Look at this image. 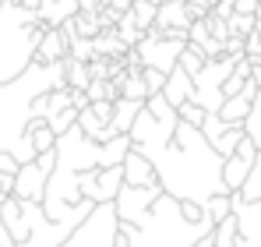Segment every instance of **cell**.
I'll return each mask as SVG.
<instances>
[{"mask_svg": "<svg viewBox=\"0 0 261 247\" xmlns=\"http://www.w3.org/2000/svg\"><path fill=\"white\" fill-rule=\"evenodd\" d=\"M127 138L130 149L152 163L163 194L176 202H198V205H205L212 194H229L222 184V159L201 138L198 127L180 120L163 124L141 106Z\"/></svg>", "mask_w": 261, "mask_h": 247, "instance_id": "obj_1", "label": "cell"}, {"mask_svg": "<svg viewBox=\"0 0 261 247\" xmlns=\"http://www.w3.org/2000/svg\"><path fill=\"white\" fill-rule=\"evenodd\" d=\"M67 88V60L60 64H36L25 67L14 82L0 85V152H7L14 163H32V141H29V124H32V103L46 95Z\"/></svg>", "mask_w": 261, "mask_h": 247, "instance_id": "obj_2", "label": "cell"}, {"mask_svg": "<svg viewBox=\"0 0 261 247\" xmlns=\"http://www.w3.org/2000/svg\"><path fill=\"white\" fill-rule=\"evenodd\" d=\"M212 230L216 226L208 219L187 223L180 215V202L170 194H159L155 205L148 208V215L141 219V226H120V237L127 247H194Z\"/></svg>", "mask_w": 261, "mask_h": 247, "instance_id": "obj_3", "label": "cell"}, {"mask_svg": "<svg viewBox=\"0 0 261 247\" xmlns=\"http://www.w3.org/2000/svg\"><path fill=\"white\" fill-rule=\"evenodd\" d=\"M43 32V21L32 11H25L18 4L0 7V85L14 82L25 67H32Z\"/></svg>", "mask_w": 261, "mask_h": 247, "instance_id": "obj_4", "label": "cell"}, {"mask_svg": "<svg viewBox=\"0 0 261 247\" xmlns=\"http://www.w3.org/2000/svg\"><path fill=\"white\" fill-rule=\"evenodd\" d=\"M120 237V223H117V212H113V202L106 205H95L85 219L64 237L60 247H113Z\"/></svg>", "mask_w": 261, "mask_h": 247, "instance_id": "obj_5", "label": "cell"}, {"mask_svg": "<svg viewBox=\"0 0 261 247\" xmlns=\"http://www.w3.org/2000/svg\"><path fill=\"white\" fill-rule=\"evenodd\" d=\"M237 60H240V57H226V53L216 57V60H205V67L191 78V82H194V99H191V103H198L205 113H219V106L226 103L222 82L233 75Z\"/></svg>", "mask_w": 261, "mask_h": 247, "instance_id": "obj_6", "label": "cell"}, {"mask_svg": "<svg viewBox=\"0 0 261 247\" xmlns=\"http://www.w3.org/2000/svg\"><path fill=\"white\" fill-rule=\"evenodd\" d=\"M21 212L29 219V237L14 247H60L64 237L74 230L71 223H49L43 215V205L39 202H21Z\"/></svg>", "mask_w": 261, "mask_h": 247, "instance_id": "obj_7", "label": "cell"}, {"mask_svg": "<svg viewBox=\"0 0 261 247\" xmlns=\"http://www.w3.org/2000/svg\"><path fill=\"white\" fill-rule=\"evenodd\" d=\"M163 194L159 184H148V187H120L117 198H113V212H117V223L120 226H141V219L148 215V208L155 205V198Z\"/></svg>", "mask_w": 261, "mask_h": 247, "instance_id": "obj_8", "label": "cell"}, {"mask_svg": "<svg viewBox=\"0 0 261 247\" xmlns=\"http://www.w3.org/2000/svg\"><path fill=\"white\" fill-rule=\"evenodd\" d=\"M254 159H258V149H254V141L244 134V141L233 149V156H226V159H222V184H226V191H229V194H237V191H240V184H244V177L251 173Z\"/></svg>", "mask_w": 261, "mask_h": 247, "instance_id": "obj_9", "label": "cell"}, {"mask_svg": "<svg viewBox=\"0 0 261 247\" xmlns=\"http://www.w3.org/2000/svg\"><path fill=\"white\" fill-rule=\"evenodd\" d=\"M233 219H237L233 247H261V202H240L233 194Z\"/></svg>", "mask_w": 261, "mask_h": 247, "instance_id": "obj_10", "label": "cell"}, {"mask_svg": "<svg viewBox=\"0 0 261 247\" xmlns=\"http://www.w3.org/2000/svg\"><path fill=\"white\" fill-rule=\"evenodd\" d=\"M46 180H49V169L36 163H21L18 173H14V184H11V194L18 202H43V191H46Z\"/></svg>", "mask_w": 261, "mask_h": 247, "instance_id": "obj_11", "label": "cell"}, {"mask_svg": "<svg viewBox=\"0 0 261 247\" xmlns=\"http://www.w3.org/2000/svg\"><path fill=\"white\" fill-rule=\"evenodd\" d=\"M194 21V11L184 0H166L155 7V29L159 32H187Z\"/></svg>", "mask_w": 261, "mask_h": 247, "instance_id": "obj_12", "label": "cell"}, {"mask_svg": "<svg viewBox=\"0 0 261 247\" xmlns=\"http://www.w3.org/2000/svg\"><path fill=\"white\" fill-rule=\"evenodd\" d=\"M71 53V32L67 29H46L36 46V64H60Z\"/></svg>", "mask_w": 261, "mask_h": 247, "instance_id": "obj_13", "label": "cell"}, {"mask_svg": "<svg viewBox=\"0 0 261 247\" xmlns=\"http://www.w3.org/2000/svg\"><path fill=\"white\" fill-rule=\"evenodd\" d=\"M120 169H124V184H127V187H148V184H159V180H155L152 163H148L141 152H134V149L124 156Z\"/></svg>", "mask_w": 261, "mask_h": 247, "instance_id": "obj_14", "label": "cell"}, {"mask_svg": "<svg viewBox=\"0 0 261 247\" xmlns=\"http://www.w3.org/2000/svg\"><path fill=\"white\" fill-rule=\"evenodd\" d=\"M163 99L170 103V106H184V103H191L194 99V82H191V75L176 64L173 71L166 75V85H163Z\"/></svg>", "mask_w": 261, "mask_h": 247, "instance_id": "obj_15", "label": "cell"}, {"mask_svg": "<svg viewBox=\"0 0 261 247\" xmlns=\"http://www.w3.org/2000/svg\"><path fill=\"white\" fill-rule=\"evenodd\" d=\"M74 14H82L74 0H43V7L36 11V18L43 21V29H64Z\"/></svg>", "mask_w": 261, "mask_h": 247, "instance_id": "obj_16", "label": "cell"}, {"mask_svg": "<svg viewBox=\"0 0 261 247\" xmlns=\"http://www.w3.org/2000/svg\"><path fill=\"white\" fill-rule=\"evenodd\" d=\"M124 187V169L120 166H106V169H95V205H106L117 198V191Z\"/></svg>", "mask_w": 261, "mask_h": 247, "instance_id": "obj_17", "label": "cell"}, {"mask_svg": "<svg viewBox=\"0 0 261 247\" xmlns=\"http://www.w3.org/2000/svg\"><path fill=\"white\" fill-rule=\"evenodd\" d=\"M141 106L145 103H134V99H113V117H110V124L117 127V134H127Z\"/></svg>", "mask_w": 261, "mask_h": 247, "instance_id": "obj_18", "label": "cell"}, {"mask_svg": "<svg viewBox=\"0 0 261 247\" xmlns=\"http://www.w3.org/2000/svg\"><path fill=\"white\" fill-rule=\"evenodd\" d=\"M29 141H32V152L39 156V152H53L57 134L49 131V124H46V120H32V124H29Z\"/></svg>", "mask_w": 261, "mask_h": 247, "instance_id": "obj_19", "label": "cell"}, {"mask_svg": "<svg viewBox=\"0 0 261 247\" xmlns=\"http://www.w3.org/2000/svg\"><path fill=\"white\" fill-rule=\"evenodd\" d=\"M240 141H244V127H240V124H226V131L212 141V149H216L219 159H226V156H233V149H237Z\"/></svg>", "mask_w": 261, "mask_h": 247, "instance_id": "obj_20", "label": "cell"}, {"mask_svg": "<svg viewBox=\"0 0 261 247\" xmlns=\"http://www.w3.org/2000/svg\"><path fill=\"white\" fill-rule=\"evenodd\" d=\"M237 198L240 202H261V152H258V159H254V166H251V173L244 177Z\"/></svg>", "mask_w": 261, "mask_h": 247, "instance_id": "obj_21", "label": "cell"}, {"mask_svg": "<svg viewBox=\"0 0 261 247\" xmlns=\"http://www.w3.org/2000/svg\"><path fill=\"white\" fill-rule=\"evenodd\" d=\"M201 208H205V219L216 226V223H222V219L233 212V194H212Z\"/></svg>", "mask_w": 261, "mask_h": 247, "instance_id": "obj_22", "label": "cell"}, {"mask_svg": "<svg viewBox=\"0 0 261 247\" xmlns=\"http://www.w3.org/2000/svg\"><path fill=\"white\" fill-rule=\"evenodd\" d=\"M88 82H92L88 64H82V60H71V57H67V88H71V92H85Z\"/></svg>", "mask_w": 261, "mask_h": 247, "instance_id": "obj_23", "label": "cell"}, {"mask_svg": "<svg viewBox=\"0 0 261 247\" xmlns=\"http://www.w3.org/2000/svg\"><path fill=\"white\" fill-rule=\"evenodd\" d=\"M145 110H148L155 120H163V124H176V120H180V117H176V110L166 103V99H163V92L148 95V99H145Z\"/></svg>", "mask_w": 261, "mask_h": 247, "instance_id": "obj_24", "label": "cell"}, {"mask_svg": "<svg viewBox=\"0 0 261 247\" xmlns=\"http://www.w3.org/2000/svg\"><path fill=\"white\" fill-rule=\"evenodd\" d=\"M176 64H180V67H184V71H187V75L194 78V75H198V71L205 67V53H201V50H198L194 42H187V46L180 50V57H176Z\"/></svg>", "mask_w": 261, "mask_h": 247, "instance_id": "obj_25", "label": "cell"}, {"mask_svg": "<svg viewBox=\"0 0 261 247\" xmlns=\"http://www.w3.org/2000/svg\"><path fill=\"white\" fill-rule=\"evenodd\" d=\"M46 124H49V131H53V134L60 138L64 131H71V127L78 124V110H64V113H57V117H49Z\"/></svg>", "mask_w": 261, "mask_h": 247, "instance_id": "obj_26", "label": "cell"}, {"mask_svg": "<svg viewBox=\"0 0 261 247\" xmlns=\"http://www.w3.org/2000/svg\"><path fill=\"white\" fill-rule=\"evenodd\" d=\"M176 117H180V124L201 127V120H205V110H201L198 103H184V106H176Z\"/></svg>", "mask_w": 261, "mask_h": 247, "instance_id": "obj_27", "label": "cell"}, {"mask_svg": "<svg viewBox=\"0 0 261 247\" xmlns=\"http://www.w3.org/2000/svg\"><path fill=\"white\" fill-rule=\"evenodd\" d=\"M240 127H244V134H247L251 141H258V138H261V110H258V106H251V113L244 117Z\"/></svg>", "mask_w": 261, "mask_h": 247, "instance_id": "obj_28", "label": "cell"}, {"mask_svg": "<svg viewBox=\"0 0 261 247\" xmlns=\"http://www.w3.org/2000/svg\"><path fill=\"white\" fill-rule=\"evenodd\" d=\"M141 78H145V88H148V95L163 92V85H166V75H159V71H152V67H145V71H141Z\"/></svg>", "mask_w": 261, "mask_h": 247, "instance_id": "obj_29", "label": "cell"}, {"mask_svg": "<svg viewBox=\"0 0 261 247\" xmlns=\"http://www.w3.org/2000/svg\"><path fill=\"white\" fill-rule=\"evenodd\" d=\"M180 215L187 223H205V208L198 205V202H180Z\"/></svg>", "mask_w": 261, "mask_h": 247, "instance_id": "obj_30", "label": "cell"}, {"mask_svg": "<svg viewBox=\"0 0 261 247\" xmlns=\"http://www.w3.org/2000/svg\"><path fill=\"white\" fill-rule=\"evenodd\" d=\"M88 110H92L102 124H110V117H113V103H110V99H102V103H88Z\"/></svg>", "mask_w": 261, "mask_h": 247, "instance_id": "obj_31", "label": "cell"}, {"mask_svg": "<svg viewBox=\"0 0 261 247\" xmlns=\"http://www.w3.org/2000/svg\"><path fill=\"white\" fill-rule=\"evenodd\" d=\"M258 11V0H233V14H251L254 18Z\"/></svg>", "mask_w": 261, "mask_h": 247, "instance_id": "obj_32", "label": "cell"}, {"mask_svg": "<svg viewBox=\"0 0 261 247\" xmlns=\"http://www.w3.org/2000/svg\"><path fill=\"white\" fill-rule=\"evenodd\" d=\"M0 173H7V177H14V173H18V163H14L7 152H0Z\"/></svg>", "mask_w": 261, "mask_h": 247, "instance_id": "obj_33", "label": "cell"}, {"mask_svg": "<svg viewBox=\"0 0 261 247\" xmlns=\"http://www.w3.org/2000/svg\"><path fill=\"white\" fill-rule=\"evenodd\" d=\"M11 184H14V177L0 173V202H4V198H11Z\"/></svg>", "mask_w": 261, "mask_h": 247, "instance_id": "obj_34", "label": "cell"}, {"mask_svg": "<svg viewBox=\"0 0 261 247\" xmlns=\"http://www.w3.org/2000/svg\"><path fill=\"white\" fill-rule=\"evenodd\" d=\"M82 14H95V0H74Z\"/></svg>", "mask_w": 261, "mask_h": 247, "instance_id": "obj_35", "label": "cell"}, {"mask_svg": "<svg viewBox=\"0 0 261 247\" xmlns=\"http://www.w3.org/2000/svg\"><path fill=\"white\" fill-rule=\"evenodd\" d=\"M0 247H14V240H11V233L4 230V223H0Z\"/></svg>", "mask_w": 261, "mask_h": 247, "instance_id": "obj_36", "label": "cell"}, {"mask_svg": "<svg viewBox=\"0 0 261 247\" xmlns=\"http://www.w3.org/2000/svg\"><path fill=\"white\" fill-rule=\"evenodd\" d=\"M254 149H258V152H261V138H258V141H254Z\"/></svg>", "mask_w": 261, "mask_h": 247, "instance_id": "obj_37", "label": "cell"}, {"mask_svg": "<svg viewBox=\"0 0 261 247\" xmlns=\"http://www.w3.org/2000/svg\"><path fill=\"white\" fill-rule=\"evenodd\" d=\"M4 4H7V0H0V7H4Z\"/></svg>", "mask_w": 261, "mask_h": 247, "instance_id": "obj_38", "label": "cell"}, {"mask_svg": "<svg viewBox=\"0 0 261 247\" xmlns=\"http://www.w3.org/2000/svg\"><path fill=\"white\" fill-rule=\"evenodd\" d=\"M159 4H166V0H159Z\"/></svg>", "mask_w": 261, "mask_h": 247, "instance_id": "obj_39", "label": "cell"}]
</instances>
